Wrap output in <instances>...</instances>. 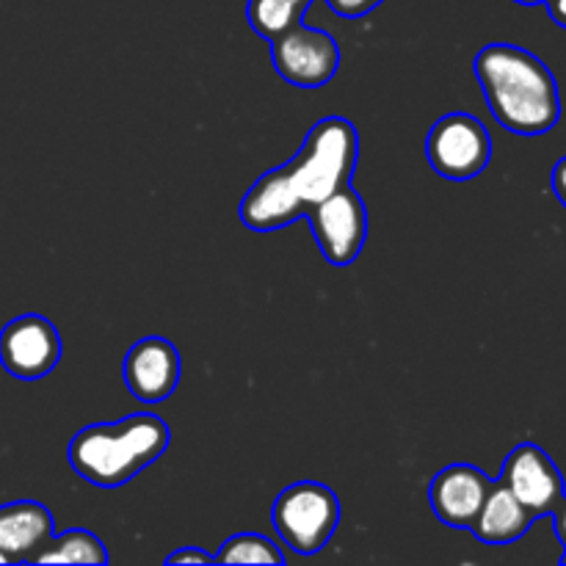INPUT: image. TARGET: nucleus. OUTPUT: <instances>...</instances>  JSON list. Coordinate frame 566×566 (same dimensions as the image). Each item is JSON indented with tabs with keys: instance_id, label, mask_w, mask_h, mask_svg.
Segmentation results:
<instances>
[{
	"instance_id": "39448f33",
	"label": "nucleus",
	"mask_w": 566,
	"mask_h": 566,
	"mask_svg": "<svg viewBox=\"0 0 566 566\" xmlns=\"http://www.w3.org/2000/svg\"><path fill=\"white\" fill-rule=\"evenodd\" d=\"M426 158L446 180H473L490 166L492 138L473 114H446L431 125L426 138Z\"/></svg>"
},
{
	"instance_id": "4be33fe9",
	"label": "nucleus",
	"mask_w": 566,
	"mask_h": 566,
	"mask_svg": "<svg viewBox=\"0 0 566 566\" xmlns=\"http://www.w3.org/2000/svg\"><path fill=\"white\" fill-rule=\"evenodd\" d=\"M514 3H520V6H539V3H545V0H514Z\"/></svg>"
},
{
	"instance_id": "f03ea898",
	"label": "nucleus",
	"mask_w": 566,
	"mask_h": 566,
	"mask_svg": "<svg viewBox=\"0 0 566 566\" xmlns=\"http://www.w3.org/2000/svg\"><path fill=\"white\" fill-rule=\"evenodd\" d=\"M497 125L517 136H545L562 119V94L551 66L517 44H486L473 59Z\"/></svg>"
},
{
	"instance_id": "dca6fc26",
	"label": "nucleus",
	"mask_w": 566,
	"mask_h": 566,
	"mask_svg": "<svg viewBox=\"0 0 566 566\" xmlns=\"http://www.w3.org/2000/svg\"><path fill=\"white\" fill-rule=\"evenodd\" d=\"M219 564H285V553L280 545L263 534H235L213 553Z\"/></svg>"
},
{
	"instance_id": "5701e85b",
	"label": "nucleus",
	"mask_w": 566,
	"mask_h": 566,
	"mask_svg": "<svg viewBox=\"0 0 566 566\" xmlns=\"http://www.w3.org/2000/svg\"><path fill=\"white\" fill-rule=\"evenodd\" d=\"M291 3L302 6V9H304V11H307V9H310V6H313V0H291Z\"/></svg>"
},
{
	"instance_id": "a211bd4d",
	"label": "nucleus",
	"mask_w": 566,
	"mask_h": 566,
	"mask_svg": "<svg viewBox=\"0 0 566 566\" xmlns=\"http://www.w3.org/2000/svg\"><path fill=\"white\" fill-rule=\"evenodd\" d=\"M164 562L166 564H213L216 558L210 556V553L199 551V547H180V551L169 553Z\"/></svg>"
},
{
	"instance_id": "6ab92c4d",
	"label": "nucleus",
	"mask_w": 566,
	"mask_h": 566,
	"mask_svg": "<svg viewBox=\"0 0 566 566\" xmlns=\"http://www.w3.org/2000/svg\"><path fill=\"white\" fill-rule=\"evenodd\" d=\"M551 186H553V193H556L558 202L566 208V155L562 160H558L556 166H553V175H551Z\"/></svg>"
},
{
	"instance_id": "f3484780",
	"label": "nucleus",
	"mask_w": 566,
	"mask_h": 566,
	"mask_svg": "<svg viewBox=\"0 0 566 566\" xmlns=\"http://www.w3.org/2000/svg\"><path fill=\"white\" fill-rule=\"evenodd\" d=\"M381 3H385V0H326V6H329L337 17H343V20H359V17L379 9Z\"/></svg>"
},
{
	"instance_id": "b1692460",
	"label": "nucleus",
	"mask_w": 566,
	"mask_h": 566,
	"mask_svg": "<svg viewBox=\"0 0 566 566\" xmlns=\"http://www.w3.org/2000/svg\"><path fill=\"white\" fill-rule=\"evenodd\" d=\"M0 564H11V562H9V556H6L3 551H0Z\"/></svg>"
},
{
	"instance_id": "6e6552de",
	"label": "nucleus",
	"mask_w": 566,
	"mask_h": 566,
	"mask_svg": "<svg viewBox=\"0 0 566 566\" xmlns=\"http://www.w3.org/2000/svg\"><path fill=\"white\" fill-rule=\"evenodd\" d=\"M61 354L59 329L44 315H20L0 329V365L14 379H44L61 363Z\"/></svg>"
},
{
	"instance_id": "aec40b11",
	"label": "nucleus",
	"mask_w": 566,
	"mask_h": 566,
	"mask_svg": "<svg viewBox=\"0 0 566 566\" xmlns=\"http://www.w3.org/2000/svg\"><path fill=\"white\" fill-rule=\"evenodd\" d=\"M551 517H553V531H556L558 542H562L564 553H566V495L558 501V506L553 509Z\"/></svg>"
},
{
	"instance_id": "0eeeda50",
	"label": "nucleus",
	"mask_w": 566,
	"mask_h": 566,
	"mask_svg": "<svg viewBox=\"0 0 566 566\" xmlns=\"http://www.w3.org/2000/svg\"><path fill=\"white\" fill-rule=\"evenodd\" d=\"M271 61L282 81L298 88H321L340 70V48L335 36L304 22L271 39Z\"/></svg>"
},
{
	"instance_id": "20e7f679",
	"label": "nucleus",
	"mask_w": 566,
	"mask_h": 566,
	"mask_svg": "<svg viewBox=\"0 0 566 566\" xmlns=\"http://www.w3.org/2000/svg\"><path fill=\"white\" fill-rule=\"evenodd\" d=\"M274 531L293 553L315 556L329 545L340 523V501L318 481H298L276 495L271 509Z\"/></svg>"
},
{
	"instance_id": "f257e3e1",
	"label": "nucleus",
	"mask_w": 566,
	"mask_h": 566,
	"mask_svg": "<svg viewBox=\"0 0 566 566\" xmlns=\"http://www.w3.org/2000/svg\"><path fill=\"white\" fill-rule=\"evenodd\" d=\"M359 160L357 127L343 116L315 122L302 149L285 166L265 171L241 199L243 227L274 232L304 219L313 205L348 186Z\"/></svg>"
},
{
	"instance_id": "4468645a",
	"label": "nucleus",
	"mask_w": 566,
	"mask_h": 566,
	"mask_svg": "<svg viewBox=\"0 0 566 566\" xmlns=\"http://www.w3.org/2000/svg\"><path fill=\"white\" fill-rule=\"evenodd\" d=\"M108 551L92 531L72 528L50 536L31 564H108Z\"/></svg>"
},
{
	"instance_id": "423d86ee",
	"label": "nucleus",
	"mask_w": 566,
	"mask_h": 566,
	"mask_svg": "<svg viewBox=\"0 0 566 566\" xmlns=\"http://www.w3.org/2000/svg\"><path fill=\"white\" fill-rule=\"evenodd\" d=\"M307 221L321 254L332 265H352L368 241V210L352 182L313 205Z\"/></svg>"
},
{
	"instance_id": "412c9836",
	"label": "nucleus",
	"mask_w": 566,
	"mask_h": 566,
	"mask_svg": "<svg viewBox=\"0 0 566 566\" xmlns=\"http://www.w3.org/2000/svg\"><path fill=\"white\" fill-rule=\"evenodd\" d=\"M545 6L551 11V20L566 31V0H545Z\"/></svg>"
},
{
	"instance_id": "2eb2a0df",
	"label": "nucleus",
	"mask_w": 566,
	"mask_h": 566,
	"mask_svg": "<svg viewBox=\"0 0 566 566\" xmlns=\"http://www.w3.org/2000/svg\"><path fill=\"white\" fill-rule=\"evenodd\" d=\"M247 20L258 36L271 42L280 33H285L287 28L304 22V9L291 3V0H249Z\"/></svg>"
},
{
	"instance_id": "ddd939ff",
	"label": "nucleus",
	"mask_w": 566,
	"mask_h": 566,
	"mask_svg": "<svg viewBox=\"0 0 566 566\" xmlns=\"http://www.w3.org/2000/svg\"><path fill=\"white\" fill-rule=\"evenodd\" d=\"M534 514H531L528 509L501 484V481H495L490 495H486L484 506H481L479 517L470 525V531H473L475 539L484 542V545L503 547L523 539L531 531V525H534Z\"/></svg>"
},
{
	"instance_id": "9b49d317",
	"label": "nucleus",
	"mask_w": 566,
	"mask_h": 566,
	"mask_svg": "<svg viewBox=\"0 0 566 566\" xmlns=\"http://www.w3.org/2000/svg\"><path fill=\"white\" fill-rule=\"evenodd\" d=\"M495 481L473 464H451L440 470L429 484L431 512L448 528H468L479 517Z\"/></svg>"
},
{
	"instance_id": "f8f14e48",
	"label": "nucleus",
	"mask_w": 566,
	"mask_h": 566,
	"mask_svg": "<svg viewBox=\"0 0 566 566\" xmlns=\"http://www.w3.org/2000/svg\"><path fill=\"white\" fill-rule=\"evenodd\" d=\"M53 536V514L36 501H17L0 506V551L11 564L33 562L44 542Z\"/></svg>"
},
{
	"instance_id": "1a4fd4ad",
	"label": "nucleus",
	"mask_w": 566,
	"mask_h": 566,
	"mask_svg": "<svg viewBox=\"0 0 566 566\" xmlns=\"http://www.w3.org/2000/svg\"><path fill=\"white\" fill-rule=\"evenodd\" d=\"M501 481L534 517H545L566 495L564 475L558 464L547 457L545 448L534 442H523L506 457L501 470Z\"/></svg>"
},
{
	"instance_id": "9d476101",
	"label": "nucleus",
	"mask_w": 566,
	"mask_h": 566,
	"mask_svg": "<svg viewBox=\"0 0 566 566\" xmlns=\"http://www.w3.org/2000/svg\"><path fill=\"white\" fill-rule=\"evenodd\" d=\"M182 363L177 346L166 337H142L133 343L122 363V376L133 398L142 403H160L180 385Z\"/></svg>"
},
{
	"instance_id": "393cba45",
	"label": "nucleus",
	"mask_w": 566,
	"mask_h": 566,
	"mask_svg": "<svg viewBox=\"0 0 566 566\" xmlns=\"http://www.w3.org/2000/svg\"><path fill=\"white\" fill-rule=\"evenodd\" d=\"M562 564H566V553H564V556H562Z\"/></svg>"
},
{
	"instance_id": "7ed1b4c3",
	"label": "nucleus",
	"mask_w": 566,
	"mask_h": 566,
	"mask_svg": "<svg viewBox=\"0 0 566 566\" xmlns=\"http://www.w3.org/2000/svg\"><path fill=\"white\" fill-rule=\"evenodd\" d=\"M169 426L158 415L94 423L72 437L70 464L88 484L116 490L158 462L169 448Z\"/></svg>"
}]
</instances>
